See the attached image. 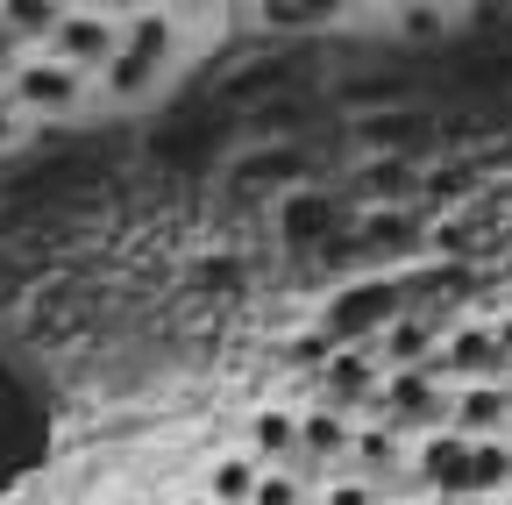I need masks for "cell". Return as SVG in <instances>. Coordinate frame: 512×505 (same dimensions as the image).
<instances>
[{
    "label": "cell",
    "mask_w": 512,
    "mask_h": 505,
    "mask_svg": "<svg viewBox=\"0 0 512 505\" xmlns=\"http://www.w3.org/2000/svg\"><path fill=\"white\" fill-rule=\"evenodd\" d=\"M185 50H192V15L185 8H121V50L100 72V86H93V107H143V100H157L178 79Z\"/></svg>",
    "instance_id": "6da1fadb"
},
{
    "label": "cell",
    "mask_w": 512,
    "mask_h": 505,
    "mask_svg": "<svg viewBox=\"0 0 512 505\" xmlns=\"http://www.w3.org/2000/svg\"><path fill=\"white\" fill-rule=\"evenodd\" d=\"M406 306H413V299H406V278H399V271H363V278L335 285V299L320 306L313 335L328 342V349H370Z\"/></svg>",
    "instance_id": "7a4b0ae2"
},
{
    "label": "cell",
    "mask_w": 512,
    "mask_h": 505,
    "mask_svg": "<svg viewBox=\"0 0 512 505\" xmlns=\"http://www.w3.org/2000/svg\"><path fill=\"white\" fill-rule=\"evenodd\" d=\"M0 93L15 100V114L29 121H72V114H86L93 107V79H79L72 65H57L50 50H22L15 65H8V79H0Z\"/></svg>",
    "instance_id": "3957f363"
},
{
    "label": "cell",
    "mask_w": 512,
    "mask_h": 505,
    "mask_svg": "<svg viewBox=\"0 0 512 505\" xmlns=\"http://www.w3.org/2000/svg\"><path fill=\"white\" fill-rule=\"evenodd\" d=\"M43 50L57 57V65H72L79 79L100 86V72L114 65V50H121V8H100V0H64Z\"/></svg>",
    "instance_id": "277c9868"
},
{
    "label": "cell",
    "mask_w": 512,
    "mask_h": 505,
    "mask_svg": "<svg viewBox=\"0 0 512 505\" xmlns=\"http://www.w3.org/2000/svg\"><path fill=\"white\" fill-rule=\"evenodd\" d=\"M356 420H384V427H399L406 441L413 434H434L448 420V385L427 370H384L377 377V399L356 413Z\"/></svg>",
    "instance_id": "5b68a950"
},
{
    "label": "cell",
    "mask_w": 512,
    "mask_h": 505,
    "mask_svg": "<svg viewBox=\"0 0 512 505\" xmlns=\"http://www.w3.org/2000/svg\"><path fill=\"white\" fill-rule=\"evenodd\" d=\"M427 377H441V385L456 392V385H491V377H512V370H505V356H498L491 321L463 313V321L441 328V342H434V356H427Z\"/></svg>",
    "instance_id": "8992f818"
},
{
    "label": "cell",
    "mask_w": 512,
    "mask_h": 505,
    "mask_svg": "<svg viewBox=\"0 0 512 505\" xmlns=\"http://www.w3.org/2000/svg\"><path fill=\"white\" fill-rule=\"evenodd\" d=\"M349 129H356V150H363V157H406V164H420L427 143H434V114H427L420 100H406V107L356 114Z\"/></svg>",
    "instance_id": "52a82bcc"
},
{
    "label": "cell",
    "mask_w": 512,
    "mask_h": 505,
    "mask_svg": "<svg viewBox=\"0 0 512 505\" xmlns=\"http://www.w3.org/2000/svg\"><path fill=\"white\" fill-rule=\"evenodd\" d=\"M271 221H278V242H285V249H299V257H320V249L342 235V200L320 193V185H299V193L278 200Z\"/></svg>",
    "instance_id": "ba28073f"
},
{
    "label": "cell",
    "mask_w": 512,
    "mask_h": 505,
    "mask_svg": "<svg viewBox=\"0 0 512 505\" xmlns=\"http://www.w3.org/2000/svg\"><path fill=\"white\" fill-rule=\"evenodd\" d=\"M448 434L463 441H505L512 434V377H491V385H456L448 392Z\"/></svg>",
    "instance_id": "9c48e42d"
},
{
    "label": "cell",
    "mask_w": 512,
    "mask_h": 505,
    "mask_svg": "<svg viewBox=\"0 0 512 505\" xmlns=\"http://www.w3.org/2000/svg\"><path fill=\"white\" fill-rule=\"evenodd\" d=\"M242 193H299V185H313V150L306 143H256V150H242L235 157V171H228Z\"/></svg>",
    "instance_id": "30bf717a"
},
{
    "label": "cell",
    "mask_w": 512,
    "mask_h": 505,
    "mask_svg": "<svg viewBox=\"0 0 512 505\" xmlns=\"http://www.w3.org/2000/svg\"><path fill=\"white\" fill-rule=\"evenodd\" d=\"M342 470L363 477L377 498H392V484L406 477V434L384 427V420H356V434H349V463H342Z\"/></svg>",
    "instance_id": "8fae6325"
},
{
    "label": "cell",
    "mask_w": 512,
    "mask_h": 505,
    "mask_svg": "<svg viewBox=\"0 0 512 505\" xmlns=\"http://www.w3.org/2000/svg\"><path fill=\"white\" fill-rule=\"evenodd\" d=\"M313 377H320V399H313V406H335V413L356 420V413L377 399V377H384V370H377L370 349H328V363H320Z\"/></svg>",
    "instance_id": "7c38bea8"
},
{
    "label": "cell",
    "mask_w": 512,
    "mask_h": 505,
    "mask_svg": "<svg viewBox=\"0 0 512 505\" xmlns=\"http://www.w3.org/2000/svg\"><path fill=\"white\" fill-rule=\"evenodd\" d=\"M349 242L363 249V257H420V242H427V214L420 207H370V214H356V228H349Z\"/></svg>",
    "instance_id": "4fadbf2b"
},
{
    "label": "cell",
    "mask_w": 512,
    "mask_h": 505,
    "mask_svg": "<svg viewBox=\"0 0 512 505\" xmlns=\"http://www.w3.org/2000/svg\"><path fill=\"white\" fill-rule=\"evenodd\" d=\"M441 313L434 306H406L392 328H384L377 342H370V356H377V370H427V356H434V342H441Z\"/></svg>",
    "instance_id": "5bb4252c"
},
{
    "label": "cell",
    "mask_w": 512,
    "mask_h": 505,
    "mask_svg": "<svg viewBox=\"0 0 512 505\" xmlns=\"http://www.w3.org/2000/svg\"><path fill=\"white\" fill-rule=\"evenodd\" d=\"M242 456L256 470H292L299 463V406H256L242 420Z\"/></svg>",
    "instance_id": "9a60e30c"
},
{
    "label": "cell",
    "mask_w": 512,
    "mask_h": 505,
    "mask_svg": "<svg viewBox=\"0 0 512 505\" xmlns=\"http://www.w3.org/2000/svg\"><path fill=\"white\" fill-rule=\"evenodd\" d=\"M413 185H420V164H406V157H363L349 171V200H356V214H370V207H413Z\"/></svg>",
    "instance_id": "2e32d148"
},
{
    "label": "cell",
    "mask_w": 512,
    "mask_h": 505,
    "mask_svg": "<svg viewBox=\"0 0 512 505\" xmlns=\"http://www.w3.org/2000/svg\"><path fill=\"white\" fill-rule=\"evenodd\" d=\"M292 86H299V79H292V57H249L235 79H221V107L249 114V107H264V100H278V93H292Z\"/></svg>",
    "instance_id": "e0dca14e"
},
{
    "label": "cell",
    "mask_w": 512,
    "mask_h": 505,
    "mask_svg": "<svg viewBox=\"0 0 512 505\" xmlns=\"http://www.w3.org/2000/svg\"><path fill=\"white\" fill-rule=\"evenodd\" d=\"M256 470L242 449H214L207 463H200V477H192V491H200L207 505H249V491H256Z\"/></svg>",
    "instance_id": "ac0fdd59"
},
{
    "label": "cell",
    "mask_w": 512,
    "mask_h": 505,
    "mask_svg": "<svg viewBox=\"0 0 512 505\" xmlns=\"http://www.w3.org/2000/svg\"><path fill=\"white\" fill-rule=\"evenodd\" d=\"M463 498H512V434L505 441H470V477H463Z\"/></svg>",
    "instance_id": "d6986e66"
},
{
    "label": "cell",
    "mask_w": 512,
    "mask_h": 505,
    "mask_svg": "<svg viewBox=\"0 0 512 505\" xmlns=\"http://www.w3.org/2000/svg\"><path fill=\"white\" fill-rule=\"evenodd\" d=\"M57 8H64V0H0V29L15 36V50H43Z\"/></svg>",
    "instance_id": "ffe728a7"
},
{
    "label": "cell",
    "mask_w": 512,
    "mask_h": 505,
    "mask_svg": "<svg viewBox=\"0 0 512 505\" xmlns=\"http://www.w3.org/2000/svg\"><path fill=\"white\" fill-rule=\"evenodd\" d=\"M448 8H434V0H413V8H392V36L399 43H441L448 36Z\"/></svg>",
    "instance_id": "44dd1931"
},
{
    "label": "cell",
    "mask_w": 512,
    "mask_h": 505,
    "mask_svg": "<svg viewBox=\"0 0 512 505\" xmlns=\"http://www.w3.org/2000/svg\"><path fill=\"white\" fill-rule=\"evenodd\" d=\"M249 505H313V484L299 470H264L256 491H249Z\"/></svg>",
    "instance_id": "7402d4cb"
},
{
    "label": "cell",
    "mask_w": 512,
    "mask_h": 505,
    "mask_svg": "<svg viewBox=\"0 0 512 505\" xmlns=\"http://www.w3.org/2000/svg\"><path fill=\"white\" fill-rule=\"evenodd\" d=\"M313 505H384L363 477H349V470H335V477H320L313 484Z\"/></svg>",
    "instance_id": "603a6c76"
},
{
    "label": "cell",
    "mask_w": 512,
    "mask_h": 505,
    "mask_svg": "<svg viewBox=\"0 0 512 505\" xmlns=\"http://www.w3.org/2000/svg\"><path fill=\"white\" fill-rule=\"evenodd\" d=\"M22 143H29V121L15 114V100H8V93H0V157H15Z\"/></svg>",
    "instance_id": "cb8c5ba5"
},
{
    "label": "cell",
    "mask_w": 512,
    "mask_h": 505,
    "mask_svg": "<svg viewBox=\"0 0 512 505\" xmlns=\"http://www.w3.org/2000/svg\"><path fill=\"white\" fill-rule=\"evenodd\" d=\"M313 15H328V8H292V0H285V8H278V0H271V8H256V22H264V29H306Z\"/></svg>",
    "instance_id": "d4e9b609"
},
{
    "label": "cell",
    "mask_w": 512,
    "mask_h": 505,
    "mask_svg": "<svg viewBox=\"0 0 512 505\" xmlns=\"http://www.w3.org/2000/svg\"><path fill=\"white\" fill-rule=\"evenodd\" d=\"M15 57H22V50H15V36L0 29V79H8V65H15Z\"/></svg>",
    "instance_id": "484cf974"
},
{
    "label": "cell",
    "mask_w": 512,
    "mask_h": 505,
    "mask_svg": "<svg viewBox=\"0 0 512 505\" xmlns=\"http://www.w3.org/2000/svg\"><path fill=\"white\" fill-rule=\"evenodd\" d=\"M164 505H207V498H200V491H178V498H164Z\"/></svg>",
    "instance_id": "4316f807"
},
{
    "label": "cell",
    "mask_w": 512,
    "mask_h": 505,
    "mask_svg": "<svg viewBox=\"0 0 512 505\" xmlns=\"http://www.w3.org/2000/svg\"><path fill=\"white\" fill-rule=\"evenodd\" d=\"M107 505H157V498H107Z\"/></svg>",
    "instance_id": "83f0119b"
},
{
    "label": "cell",
    "mask_w": 512,
    "mask_h": 505,
    "mask_svg": "<svg viewBox=\"0 0 512 505\" xmlns=\"http://www.w3.org/2000/svg\"><path fill=\"white\" fill-rule=\"evenodd\" d=\"M413 505H448V498H413Z\"/></svg>",
    "instance_id": "f1b7e54d"
},
{
    "label": "cell",
    "mask_w": 512,
    "mask_h": 505,
    "mask_svg": "<svg viewBox=\"0 0 512 505\" xmlns=\"http://www.w3.org/2000/svg\"><path fill=\"white\" fill-rule=\"evenodd\" d=\"M384 505H413V498H384Z\"/></svg>",
    "instance_id": "f546056e"
},
{
    "label": "cell",
    "mask_w": 512,
    "mask_h": 505,
    "mask_svg": "<svg viewBox=\"0 0 512 505\" xmlns=\"http://www.w3.org/2000/svg\"><path fill=\"white\" fill-rule=\"evenodd\" d=\"M498 505H512V498H498Z\"/></svg>",
    "instance_id": "4dcf8cb0"
}]
</instances>
